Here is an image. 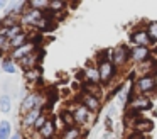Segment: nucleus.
<instances>
[{
  "label": "nucleus",
  "mask_w": 157,
  "mask_h": 139,
  "mask_svg": "<svg viewBox=\"0 0 157 139\" xmlns=\"http://www.w3.org/2000/svg\"><path fill=\"white\" fill-rule=\"evenodd\" d=\"M96 68H98V73H100V83L101 85H108L113 81L118 68L112 63L110 59H105V54L100 53V56L96 58Z\"/></svg>",
  "instance_id": "nucleus-1"
},
{
  "label": "nucleus",
  "mask_w": 157,
  "mask_h": 139,
  "mask_svg": "<svg viewBox=\"0 0 157 139\" xmlns=\"http://www.w3.org/2000/svg\"><path fill=\"white\" fill-rule=\"evenodd\" d=\"M157 90V78L155 76H140L133 81L132 87V95H145V97H152L150 93Z\"/></svg>",
  "instance_id": "nucleus-2"
},
{
  "label": "nucleus",
  "mask_w": 157,
  "mask_h": 139,
  "mask_svg": "<svg viewBox=\"0 0 157 139\" xmlns=\"http://www.w3.org/2000/svg\"><path fill=\"white\" fill-rule=\"evenodd\" d=\"M66 108L73 112V115H75V121H76V125H79V127H83V125L88 124L90 119L93 121V114H91V112H90L79 100L75 102V104H69Z\"/></svg>",
  "instance_id": "nucleus-3"
},
{
  "label": "nucleus",
  "mask_w": 157,
  "mask_h": 139,
  "mask_svg": "<svg viewBox=\"0 0 157 139\" xmlns=\"http://www.w3.org/2000/svg\"><path fill=\"white\" fill-rule=\"evenodd\" d=\"M152 108V100L145 95H132L127 104V110L130 114H140L144 110H149Z\"/></svg>",
  "instance_id": "nucleus-4"
},
{
  "label": "nucleus",
  "mask_w": 157,
  "mask_h": 139,
  "mask_svg": "<svg viewBox=\"0 0 157 139\" xmlns=\"http://www.w3.org/2000/svg\"><path fill=\"white\" fill-rule=\"evenodd\" d=\"M130 61V49L125 44H120V46L113 47V54H112V63L117 68H123L127 63Z\"/></svg>",
  "instance_id": "nucleus-5"
},
{
  "label": "nucleus",
  "mask_w": 157,
  "mask_h": 139,
  "mask_svg": "<svg viewBox=\"0 0 157 139\" xmlns=\"http://www.w3.org/2000/svg\"><path fill=\"white\" fill-rule=\"evenodd\" d=\"M41 104V93L39 92H29L21 102V115H25L27 112H31L32 108L39 107Z\"/></svg>",
  "instance_id": "nucleus-6"
},
{
  "label": "nucleus",
  "mask_w": 157,
  "mask_h": 139,
  "mask_svg": "<svg viewBox=\"0 0 157 139\" xmlns=\"http://www.w3.org/2000/svg\"><path fill=\"white\" fill-rule=\"evenodd\" d=\"M155 71H157V59H154L152 56L149 59L142 61V63L135 64V73L139 75L137 78L140 76H155Z\"/></svg>",
  "instance_id": "nucleus-7"
},
{
  "label": "nucleus",
  "mask_w": 157,
  "mask_h": 139,
  "mask_svg": "<svg viewBox=\"0 0 157 139\" xmlns=\"http://www.w3.org/2000/svg\"><path fill=\"white\" fill-rule=\"evenodd\" d=\"M79 102H81L83 105H85L86 108H88L91 114H98L100 110H101V98L95 97V95H90V93H85V92H81L79 93Z\"/></svg>",
  "instance_id": "nucleus-8"
},
{
  "label": "nucleus",
  "mask_w": 157,
  "mask_h": 139,
  "mask_svg": "<svg viewBox=\"0 0 157 139\" xmlns=\"http://www.w3.org/2000/svg\"><path fill=\"white\" fill-rule=\"evenodd\" d=\"M42 110H44V108H42V105H39V107L32 108L31 112H27L25 115H22V127L27 129L29 132L34 131V124H36V121H37V119L41 117L42 114H44Z\"/></svg>",
  "instance_id": "nucleus-9"
},
{
  "label": "nucleus",
  "mask_w": 157,
  "mask_h": 139,
  "mask_svg": "<svg viewBox=\"0 0 157 139\" xmlns=\"http://www.w3.org/2000/svg\"><path fill=\"white\" fill-rule=\"evenodd\" d=\"M150 56H152V51L147 46H133L132 49H130V61H133L135 64L149 59Z\"/></svg>",
  "instance_id": "nucleus-10"
},
{
  "label": "nucleus",
  "mask_w": 157,
  "mask_h": 139,
  "mask_svg": "<svg viewBox=\"0 0 157 139\" xmlns=\"http://www.w3.org/2000/svg\"><path fill=\"white\" fill-rule=\"evenodd\" d=\"M130 43H132L133 46H147L149 47L150 44H152V41H150V37H149V34H147L145 29H135L130 34Z\"/></svg>",
  "instance_id": "nucleus-11"
},
{
  "label": "nucleus",
  "mask_w": 157,
  "mask_h": 139,
  "mask_svg": "<svg viewBox=\"0 0 157 139\" xmlns=\"http://www.w3.org/2000/svg\"><path fill=\"white\" fill-rule=\"evenodd\" d=\"M37 51V47H36V43H32V41H29L27 44H24L22 47H19V49H15V51H12V59H15V61H21V59H24V58H27L29 54H32V53H36Z\"/></svg>",
  "instance_id": "nucleus-12"
},
{
  "label": "nucleus",
  "mask_w": 157,
  "mask_h": 139,
  "mask_svg": "<svg viewBox=\"0 0 157 139\" xmlns=\"http://www.w3.org/2000/svg\"><path fill=\"white\" fill-rule=\"evenodd\" d=\"M83 76H85L86 83H93V85H101L100 83V73H98V68L96 64H91V66H86L83 70Z\"/></svg>",
  "instance_id": "nucleus-13"
},
{
  "label": "nucleus",
  "mask_w": 157,
  "mask_h": 139,
  "mask_svg": "<svg viewBox=\"0 0 157 139\" xmlns=\"http://www.w3.org/2000/svg\"><path fill=\"white\" fill-rule=\"evenodd\" d=\"M56 132H58V127H56V122L52 117L48 119V122L44 124V127L39 131V136H41V139H52L56 136Z\"/></svg>",
  "instance_id": "nucleus-14"
},
{
  "label": "nucleus",
  "mask_w": 157,
  "mask_h": 139,
  "mask_svg": "<svg viewBox=\"0 0 157 139\" xmlns=\"http://www.w3.org/2000/svg\"><path fill=\"white\" fill-rule=\"evenodd\" d=\"M29 41H31V36H29V32L24 29L21 34H17L14 39L9 41V47H10L12 51H15V49H19V47H22L24 44H27Z\"/></svg>",
  "instance_id": "nucleus-15"
},
{
  "label": "nucleus",
  "mask_w": 157,
  "mask_h": 139,
  "mask_svg": "<svg viewBox=\"0 0 157 139\" xmlns=\"http://www.w3.org/2000/svg\"><path fill=\"white\" fill-rule=\"evenodd\" d=\"M39 59H41V54H39L37 51H36V53L29 54L27 58H24V59L19 61V66L24 68V71L32 70V68H37V61H39Z\"/></svg>",
  "instance_id": "nucleus-16"
},
{
  "label": "nucleus",
  "mask_w": 157,
  "mask_h": 139,
  "mask_svg": "<svg viewBox=\"0 0 157 139\" xmlns=\"http://www.w3.org/2000/svg\"><path fill=\"white\" fill-rule=\"evenodd\" d=\"M83 129L79 125H75V127H64L61 132V139H83Z\"/></svg>",
  "instance_id": "nucleus-17"
},
{
  "label": "nucleus",
  "mask_w": 157,
  "mask_h": 139,
  "mask_svg": "<svg viewBox=\"0 0 157 139\" xmlns=\"http://www.w3.org/2000/svg\"><path fill=\"white\" fill-rule=\"evenodd\" d=\"M24 78L25 81H29V83H37V81H41V68H32V70H27L24 71Z\"/></svg>",
  "instance_id": "nucleus-18"
},
{
  "label": "nucleus",
  "mask_w": 157,
  "mask_h": 139,
  "mask_svg": "<svg viewBox=\"0 0 157 139\" xmlns=\"http://www.w3.org/2000/svg\"><path fill=\"white\" fill-rule=\"evenodd\" d=\"M59 119L63 121V124H64V127H75L76 125V121H75V115H73L71 110H68V108H64V110L59 114Z\"/></svg>",
  "instance_id": "nucleus-19"
},
{
  "label": "nucleus",
  "mask_w": 157,
  "mask_h": 139,
  "mask_svg": "<svg viewBox=\"0 0 157 139\" xmlns=\"http://www.w3.org/2000/svg\"><path fill=\"white\" fill-rule=\"evenodd\" d=\"M36 29L42 31V32H46V31H51V29H54V20H52L51 17L44 15V17H42V19L37 22V24H36Z\"/></svg>",
  "instance_id": "nucleus-20"
},
{
  "label": "nucleus",
  "mask_w": 157,
  "mask_h": 139,
  "mask_svg": "<svg viewBox=\"0 0 157 139\" xmlns=\"http://www.w3.org/2000/svg\"><path fill=\"white\" fill-rule=\"evenodd\" d=\"M31 9L34 10H39V12H48L49 10V0H31V2L27 3Z\"/></svg>",
  "instance_id": "nucleus-21"
},
{
  "label": "nucleus",
  "mask_w": 157,
  "mask_h": 139,
  "mask_svg": "<svg viewBox=\"0 0 157 139\" xmlns=\"http://www.w3.org/2000/svg\"><path fill=\"white\" fill-rule=\"evenodd\" d=\"M2 70H4L5 73H9V75L17 73V66H15V63H14L12 58H5V59L2 61Z\"/></svg>",
  "instance_id": "nucleus-22"
},
{
  "label": "nucleus",
  "mask_w": 157,
  "mask_h": 139,
  "mask_svg": "<svg viewBox=\"0 0 157 139\" xmlns=\"http://www.w3.org/2000/svg\"><path fill=\"white\" fill-rule=\"evenodd\" d=\"M145 31H147V34H149L150 41H152V43H157V20H150V22H147Z\"/></svg>",
  "instance_id": "nucleus-23"
},
{
  "label": "nucleus",
  "mask_w": 157,
  "mask_h": 139,
  "mask_svg": "<svg viewBox=\"0 0 157 139\" xmlns=\"http://www.w3.org/2000/svg\"><path fill=\"white\" fill-rule=\"evenodd\" d=\"M12 125L9 121H0V139H10Z\"/></svg>",
  "instance_id": "nucleus-24"
},
{
  "label": "nucleus",
  "mask_w": 157,
  "mask_h": 139,
  "mask_svg": "<svg viewBox=\"0 0 157 139\" xmlns=\"http://www.w3.org/2000/svg\"><path fill=\"white\" fill-rule=\"evenodd\" d=\"M10 107H12V102H10L9 93H2L0 95V110L4 114H7V112H10Z\"/></svg>",
  "instance_id": "nucleus-25"
},
{
  "label": "nucleus",
  "mask_w": 157,
  "mask_h": 139,
  "mask_svg": "<svg viewBox=\"0 0 157 139\" xmlns=\"http://www.w3.org/2000/svg\"><path fill=\"white\" fill-rule=\"evenodd\" d=\"M48 119H49V115L42 114L41 117H39L37 121H36V124H34V131H36V132H39V131H41V129L44 127V124L48 122Z\"/></svg>",
  "instance_id": "nucleus-26"
},
{
  "label": "nucleus",
  "mask_w": 157,
  "mask_h": 139,
  "mask_svg": "<svg viewBox=\"0 0 157 139\" xmlns=\"http://www.w3.org/2000/svg\"><path fill=\"white\" fill-rule=\"evenodd\" d=\"M125 139H150L147 134H140V132H133V131H130V134L127 136Z\"/></svg>",
  "instance_id": "nucleus-27"
},
{
  "label": "nucleus",
  "mask_w": 157,
  "mask_h": 139,
  "mask_svg": "<svg viewBox=\"0 0 157 139\" xmlns=\"http://www.w3.org/2000/svg\"><path fill=\"white\" fill-rule=\"evenodd\" d=\"M105 125H106V129H108V131H112V129H113V121H112V117H108V115H106Z\"/></svg>",
  "instance_id": "nucleus-28"
},
{
  "label": "nucleus",
  "mask_w": 157,
  "mask_h": 139,
  "mask_svg": "<svg viewBox=\"0 0 157 139\" xmlns=\"http://www.w3.org/2000/svg\"><path fill=\"white\" fill-rule=\"evenodd\" d=\"M10 139H21V134H19V132H15V134L10 136Z\"/></svg>",
  "instance_id": "nucleus-29"
},
{
  "label": "nucleus",
  "mask_w": 157,
  "mask_h": 139,
  "mask_svg": "<svg viewBox=\"0 0 157 139\" xmlns=\"http://www.w3.org/2000/svg\"><path fill=\"white\" fill-rule=\"evenodd\" d=\"M4 7H5V2L4 0H0V9H4Z\"/></svg>",
  "instance_id": "nucleus-30"
},
{
  "label": "nucleus",
  "mask_w": 157,
  "mask_h": 139,
  "mask_svg": "<svg viewBox=\"0 0 157 139\" xmlns=\"http://www.w3.org/2000/svg\"><path fill=\"white\" fill-rule=\"evenodd\" d=\"M27 139H36V137H34V136H29V137H27Z\"/></svg>",
  "instance_id": "nucleus-31"
},
{
  "label": "nucleus",
  "mask_w": 157,
  "mask_h": 139,
  "mask_svg": "<svg viewBox=\"0 0 157 139\" xmlns=\"http://www.w3.org/2000/svg\"><path fill=\"white\" fill-rule=\"evenodd\" d=\"M0 54H2V51H0Z\"/></svg>",
  "instance_id": "nucleus-32"
}]
</instances>
